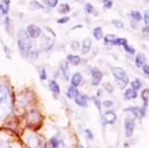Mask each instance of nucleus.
Here are the masks:
<instances>
[{"label": "nucleus", "instance_id": "36", "mask_svg": "<svg viewBox=\"0 0 149 148\" xmlns=\"http://www.w3.org/2000/svg\"><path fill=\"white\" fill-rule=\"evenodd\" d=\"M144 23H145V26L149 27V9L146 10L145 13H144Z\"/></svg>", "mask_w": 149, "mask_h": 148}, {"label": "nucleus", "instance_id": "14", "mask_svg": "<svg viewBox=\"0 0 149 148\" xmlns=\"http://www.w3.org/2000/svg\"><path fill=\"white\" fill-rule=\"evenodd\" d=\"M60 69L62 71L64 78L66 79V81L69 80V64L67 61H62L61 65H60Z\"/></svg>", "mask_w": 149, "mask_h": 148}, {"label": "nucleus", "instance_id": "31", "mask_svg": "<svg viewBox=\"0 0 149 148\" xmlns=\"http://www.w3.org/2000/svg\"><path fill=\"white\" fill-rule=\"evenodd\" d=\"M123 48H124V50L127 52L128 54H130V55H133L134 53H135V50H134V48H132L131 46H128V45H124L123 46Z\"/></svg>", "mask_w": 149, "mask_h": 148}, {"label": "nucleus", "instance_id": "2", "mask_svg": "<svg viewBox=\"0 0 149 148\" xmlns=\"http://www.w3.org/2000/svg\"><path fill=\"white\" fill-rule=\"evenodd\" d=\"M17 46L20 53L24 57H28L32 51V41L25 30H20L17 34Z\"/></svg>", "mask_w": 149, "mask_h": 148}, {"label": "nucleus", "instance_id": "29", "mask_svg": "<svg viewBox=\"0 0 149 148\" xmlns=\"http://www.w3.org/2000/svg\"><path fill=\"white\" fill-rule=\"evenodd\" d=\"M85 11H86V14H92L93 12V6L91 3H86Z\"/></svg>", "mask_w": 149, "mask_h": 148}, {"label": "nucleus", "instance_id": "12", "mask_svg": "<svg viewBox=\"0 0 149 148\" xmlns=\"http://www.w3.org/2000/svg\"><path fill=\"white\" fill-rule=\"evenodd\" d=\"M81 80H83V77L80 73H74L73 76H72L71 79V83L73 87H79L81 83Z\"/></svg>", "mask_w": 149, "mask_h": 148}, {"label": "nucleus", "instance_id": "44", "mask_svg": "<svg viewBox=\"0 0 149 148\" xmlns=\"http://www.w3.org/2000/svg\"><path fill=\"white\" fill-rule=\"evenodd\" d=\"M80 148H86V147H84V146H81Z\"/></svg>", "mask_w": 149, "mask_h": 148}, {"label": "nucleus", "instance_id": "17", "mask_svg": "<svg viewBox=\"0 0 149 148\" xmlns=\"http://www.w3.org/2000/svg\"><path fill=\"white\" fill-rule=\"evenodd\" d=\"M67 60L70 64H72L73 66H79L81 63V57L77 56V55H68Z\"/></svg>", "mask_w": 149, "mask_h": 148}, {"label": "nucleus", "instance_id": "28", "mask_svg": "<svg viewBox=\"0 0 149 148\" xmlns=\"http://www.w3.org/2000/svg\"><path fill=\"white\" fill-rule=\"evenodd\" d=\"M111 23L113 24L116 28H118V29H121V28H123V23H122V21L118 20V19H113V20L111 21Z\"/></svg>", "mask_w": 149, "mask_h": 148}, {"label": "nucleus", "instance_id": "15", "mask_svg": "<svg viewBox=\"0 0 149 148\" xmlns=\"http://www.w3.org/2000/svg\"><path fill=\"white\" fill-rule=\"evenodd\" d=\"M146 62V57L142 53H138L135 56V66L137 68H141Z\"/></svg>", "mask_w": 149, "mask_h": 148}, {"label": "nucleus", "instance_id": "38", "mask_svg": "<svg viewBox=\"0 0 149 148\" xmlns=\"http://www.w3.org/2000/svg\"><path fill=\"white\" fill-rule=\"evenodd\" d=\"M103 87H104V89L107 90L109 92H113V88H112V85H110L109 83H103Z\"/></svg>", "mask_w": 149, "mask_h": 148}, {"label": "nucleus", "instance_id": "39", "mask_svg": "<svg viewBox=\"0 0 149 148\" xmlns=\"http://www.w3.org/2000/svg\"><path fill=\"white\" fill-rule=\"evenodd\" d=\"M102 106L104 107H107V108H109V107H111L113 106V101H104L102 104Z\"/></svg>", "mask_w": 149, "mask_h": 148}, {"label": "nucleus", "instance_id": "35", "mask_svg": "<svg viewBox=\"0 0 149 148\" xmlns=\"http://www.w3.org/2000/svg\"><path fill=\"white\" fill-rule=\"evenodd\" d=\"M0 148H15L12 144H10L9 142H0Z\"/></svg>", "mask_w": 149, "mask_h": 148}, {"label": "nucleus", "instance_id": "11", "mask_svg": "<svg viewBox=\"0 0 149 148\" xmlns=\"http://www.w3.org/2000/svg\"><path fill=\"white\" fill-rule=\"evenodd\" d=\"M91 48H92V40L90 38H86L81 43V54L86 55L90 52Z\"/></svg>", "mask_w": 149, "mask_h": 148}, {"label": "nucleus", "instance_id": "20", "mask_svg": "<svg viewBox=\"0 0 149 148\" xmlns=\"http://www.w3.org/2000/svg\"><path fill=\"white\" fill-rule=\"evenodd\" d=\"M78 94H79L78 89H77L76 87H73V85H72L71 88H69L68 92H67V97H68L69 99H74V97H76Z\"/></svg>", "mask_w": 149, "mask_h": 148}, {"label": "nucleus", "instance_id": "9", "mask_svg": "<svg viewBox=\"0 0 149 148\" xmlns=\"http://www.w3.org/2000/svg\"><path fill=\"white\" fill-rule=\"evenodd\" d=\"M88 97H86V94H80V92L74 97V102L81 107L88 106Z\"/></svg>", "mask_w": 149, "mask_h": 148}, {"label": "nucleus", "instance_id": "10", "mask_svg": "<svg viewBox=\"0 0 149 148\" xmlns=\"http://www.w3.org/2000/svg\"><path fill=\"white\" fill-rule=\"evenodd\" d=\"M10 8V0H1L0 2V14L7 15Z\"/></svg>", "mask_w": 149, "mask_h": 148}, {"label": "nucleus", "instance_id": "30", "mask_svg": "<svg viewBox=\"0 0 149 148\" xmlns=\"http://www.w3.org/2000/svg\"><path fill=\"white\" fill-rule=\"evenodd\" d=\"M39 75H40V80H41V81H45V80H47L46 70H45L44 68H42V69H41V70H40Z\"/></svg>", "mask_w": 149, "mask_h": 148}, {"label": "nucleus", "instance_id": "24", "mask_svg": "<svg viewBox=\"0 0 149 148\" xmlns=\"http://www.w3.org/2000/svg\"><path fill=\"white\" fill-rule=\"evenodd\" d=\"M130 16H131V18L135 21V22H139V21L142 20V15H141V13L139 11L132 10L130 12Z\"/></svg>", "mask_w": 149, "mask_h": 148}, {"label": "nucleus", "instance_id": "4", "mask_svg": "<svg viewBox=\"0 0 149 148\" xmlns=\"http://www.w3.org/2000/svg\"><path fill=\"white\" fill-rule=\"evenodd\" d=\"M26 32H27L28 36L31 39H37V38H39L41 34H42L41 28L39 26L35 25V24H30V25H28L27 28H26Z\"/></svg>", "mask_w": 149, "mask_h": 148}, {"label": "nucleus", "instance_id": "19", "mask_svg": "<svg viewBox=\"0 0 149 148\" xmlns=\"http://www.w3.org/2000/svg\"><path fill=\"white\" fill-rule=\"evenodd\" d=\"M93 37L95 38V40H97V41H100V40H102L103 38V33H102V29L100 27H95V29H93Z\"/></svg>", "mask_w": 149, "mask_h": 148}, {"label": "nucleus", "instance_id": "33", "mask_svg": "<svg viewBox=\"0 0 149 148\" xmlns=\"http://www.w3.org/2000/svg\"><path fill=\"white\" fill-rule=\"evenodd\" d=\"M79 48H80V42L78 41H73L71 43V49L74 50V51H77V50H79Z\"/></svg>", "mask_w": 149, "mask_h": 148}, {"label": "nucleus", "instance_id": "40", "mask_svg": "<svg viewBox=\"0 0 149 148\" xmlns=\"http://www.w3.org/2000/svg\"><path fill=\"white\" fill-rule=\"evenodd\" d=\"M141 68H142L143 73L145 74L146 76H149V65H146V64H144V65L141 67Z\"/></svg>", "mask_w": 149, "mask_h": 148}, {"label": "nucleus", "instance_id": "3", "mask_svg": "<svg viewBox=\"0 0 149 148\" xmlns=\"http://www.w3.org/2000/svg\"><path fill=\"white\" fill-rule=\"evenodd\" d=\"M111 72H112V75L113 77L115 78V81H116L117 85L120 87L121 90H123L124 88L128 85V82H129V79H128V76H127L126 72L123 70V69L119 68V67H113L111 69Z\"/></svg>", "mask_w": 149, "mask_h": 148}, {"label": "nucleus", "instance_id": "27", "mask_svg": "<svg viewBox=\"0 0 149 148\" xmlns=\"http://www.w3.org/2000/svg\"><path fill=\"white\" fill-rule=\"evenodd\" d=\"M44 2L48 7H51V8H55L58 5V0H44Z\"/></svg>", "mask_w": 149, "mask_h": 148}, {"label": "nucleus", "instance_id": "42", "mask_svg": "<svg viewBox=\"0 0 149 148\" xmlns=\"http://www.w3.org/2000/svg\"><path fill=\"white\" fill-rule=\"evenodd\" d=\"M142 32H143V34H149V27L148 26H145V27L143 28Z\"/></svg>", "mask_w": 149, "mask_h": 148}, {"label": "nucleus", "instance_id": "34", "mask_svg": "<svg viewBox=\"0 0 149 148\" xmlns=\"http://www.w3.org/2000/svg\"><path fill=\"white\" fill-rule=\"evenodd\" d=\"M69 20H70V18L68 17V16H64V17H61V18L58 19L57 23L58 24H66Z\"/></svg>", "mask_w": 149, "mask_h": 148}, {"label": "nucleus", "instance_id": "25", "mask_svg": "<svg viewBox=\"0 0 149 148\" xmlns=\"http://www.w3.org/2000/svg\"><path fill=\"white\" fill-rule=\"evenodd\" d=\"M141 87H142V83H141L140 80H138V79H136V80H134L133 82L131 83V88L133 89L134 90H136L137 92L138 90L141 89Z\"/></svg>", "mask_w": 149, "mask_h": 148}, {"label": "nucleus", "instance_id": "8", "mask_svg": "<svg viewBox=\"0 0 149 148\" xmlns=\"http://www.w3.org/2000/svg\"><path fill=\"white\" fill-rule=\"evenodd\" d=\"M117 119L116 113L113 110H107L103 114V120L107 124H113Z\"/></svg>", "mask_w": 149, "mask_h": 148}, {"label": "nucleus", "instance_id": "1", "mask_svg": "<svg viewBox=\"0 0 149 148\" xmlns=\"http://www.w3.org/2000/svg\"><path fill=\"white\" fill-rule=\"evenodd\" d=\"M11 94L7 87L0 85V119H4L11 113Z\"/></svg>", "mask_w": 149, "mask_h": 148}, {"label": "nucleus", "instance_id": "13", "mask_svg": "<svg viewBox=\"0 0 149 148\" xmlns=\"http://www.w3.org/2000/svg\"><path fill=\"white\" fill-rule=\"evenodd\" d=\"M137 97V92L134 90L132 88H129L127 89L125 92H124V99L129 101V99H134Z\"/></svg>", "mask_w": 149, "mask_h": 148}, {"label": "nucleus", "instance_id": "18", "mask_svg": "<svg viewBox=\"0 0 149 148\" xmlns=\"http://www.w3.org/2000/svg\"><path fill=\"white\" fill-rule=\"evenodd\" d=\"M70 11H71V7H70L68 3H63L58 7V12L60 14H62V15H66Z\"/></svg>", "mask_w": 149, "mask_h": 148}, {"label": "nucleus", "instance_id": "26", "mask_svg": "<svg viewBox=\"0 0 149 148\" xmlns=\"http://www.w3.org/2000/svg\"><path fill=\"white\" fill-rule=\"evenodd\" d=\"M126 44H127V40L125 38H116L113 43V45H116V46H124Z\"/></svg>", "mask_w": 149, "mask_h": 148}, {"label": "nucleus", "instance_id": "22", "mask_svg": "<svg viewBox=\"0 0 149 148\" xmlns=\"http://www.w3.org/2000/svg\"><path fill=\"white\" fill-rule=\"evenodd\" d=\"M116 36L115 35H112V34H109V35H105V37L103 38V41H104V44L107 45H113V43L116 39Z\"/></svg>", "mask_w": 149, "mask_h": 148}, {"label": "nucleus", "instance_id": "6", "mask_svg": "<svg viewBox=\"0 0 149 148\" xmlns=\"http://www.w3.org/2000/svg\"><path fill=\"white\" fill-rule=\"evenodd\" d=\"M49 148H68L64 140L59 135H55L51 137L49 141Z\"/></svg>", "mask_w": 149, "mask_h": 148}, {"label": "nucleus", "instance_id": "37", "mask_svg": "<svg viewBox=\"0 0 149 148\" xmlns=\"http://www.w3.org/2000/svg\"><path fill=\"white\" fill-rule=\"evenodd\" d=\"M93 102H95V106L97 107V109L100 111V109H102V104H100V99H97V97H93Z\"/></svg>", "mask_w": 149, "mask_h": 148}, {"label": "nucleus", "instance_id": "41", "mask_svg": "<svg viewBox=\"0 0 149 148\" xmlns=\"http://www.w3.org/2000/svg\"><path fill=\"white\" fill-rule=\"evenodd\" d=\"M85 133L86 134V137H88L90 140H93V132H92V131H91L90 129H86V130H85Z\"/></svg>", "mask_w": 149, "mask_h": 148}, {"label": "nucleus", "instance_id": "21", "mask_svg": "<svg viewBox=\"0 0 149 148\" xmlns=\"http://www.w3.org/2000/svg\"><path fill=\"white\" fill-rule=\"evenodd\" d=\"M141 97H142V99L144 101V106L143 107H147L148 106V101H149V89H145L142 90V94H141Z\"/></svg>", "mask_w": 149, "mask_h": 148}, {"label": "nucleus", "instance_id": "32", "mask_svg": "<svg viewBox=\"0 0 149 148\" xmlns=\"http://www.w3.org/2000/svg\"><path fill=\"white\" fill-rule=\"evenodd\" d=\"M102 3H103V7L107 9H109L112 7V1L111 0H102Z\"/></svg>", "mask_w": 149, "mask_h": 148}, {"label": "nucleus", "instance_id": "43", "mask_svg": "<svg viewBox=\"0 0 149 148\" xmlns=\"http://www.w3.org/2000/svg\"><path fill=\"white\" fill-rule=\"evenodd\" d=\"M131 27L133 28V29H136V28H137V26H136V23H135V21H132L131 22Z\"/></svg>", "mask_w": 149, "mask_h": 148}, {"label": "nucleus", "instance_id": "5", "mask_svg": "<svg viewBox=\"0 0 149 148\" xmlns=\"http://www.w3.org/2000/svg\"><path fill=\"white\" fill-rule=\"evenodd\" d=\"M91 75H92V85H95V87H97L102 80V73L100 72V69L95 67L91 71Z\"/></svg>", "mask_w": 149, "mask_h": 148}, {"label": "nucleus", "instance_id": "16", "mask_svg": "<svg viewBox=\"0 0 149 148\" xmlns=\"http://www.w3.org/2000/svg\"><path fill=\"white\" fill-rule=\"evenodd\" d=\"M49 88H50V90L56 94H59L60 92H61V89H60L59 83H58L55 80L49 81Z\"/></svg>", "mask_w": 149, "mask_h": 148}, {"label": "nucleus", "instance_id": "23", "mask_svg": "<svg viewBox=\"0 0 149 148\" xmlns=\"http://www.w3.org/2000/svg\"><path fill=\"white\" fill-rule=\"evenodd\" d=\"M29 8L31 9V10H39V9H43L44 8V6L42 5L41 3H39L38 1H31L30 4H29Z\"/></svg>", "mask_w": 149, "mask_h": 148}, {"label": "nucleus", "instance_id": "7", "mask_svg": "<svg viewBox=\"0 0 149 148\" xmlns=\"http://www.w3.org/2000/svg\"><path fill=\"white\" fill-rule=\"evenodd\" d=\"M134 119L127 117L124 120V131H125V136L130 137L134 131Z\"/></svg>", "mask_w": 149, "mask_h": 148}]
</instances>
